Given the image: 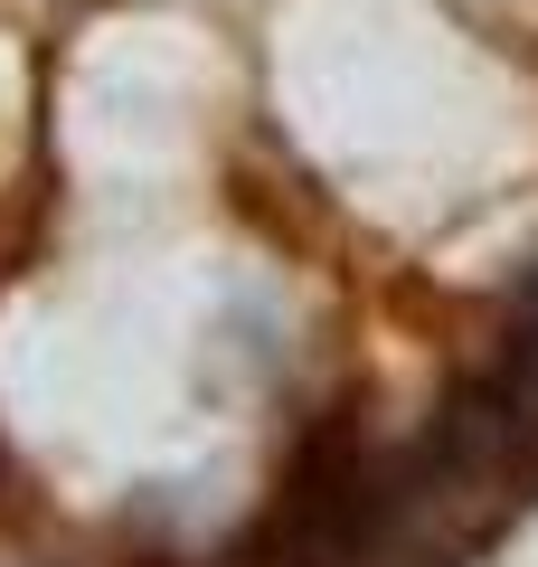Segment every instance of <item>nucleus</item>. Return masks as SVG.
Returning <instances> with one entry per match:
<instances>
[{
  "label": "nucleus",
  "mask_w": 538,
  "mask_h": 567,
  "mask_svg": "<svg viewBox=\"0 0 538 567\" xmlns=\"http://www.w3.org/2000/svg\"><path fill=\"white\" fill-rule=\"evenodd\" d=\"M500 388H510L519 425H529V445H538V265H529L519 312H510V360H500Z\"/></svg>",
  "instance_id": "obj_1"
}]
</instances>
